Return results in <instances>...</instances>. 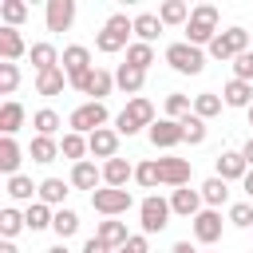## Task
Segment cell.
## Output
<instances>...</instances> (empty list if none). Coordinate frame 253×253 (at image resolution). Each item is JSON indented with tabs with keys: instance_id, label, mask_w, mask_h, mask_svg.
Listing matches in <instances>:
<instances>
[{
	"instance_id": "6da1fadb",
	"label": "cell",
	"mask_w": 253,
	"mask_h": 253,
	"mask_svg": "<svg viewBox=\"0 0 253 253\" xmlns=\"http://www.w3.org/2000/svg\"><path fill=\"white\" fill-rule=\"evenodd\" d=\"M213 36H217V8L213 4H198L190 12V20H186V43H194V47L206 43L210 47Z\"/></svg>"
},
{
	"instance_id": "7a4b0ae2",
	"label": "cell",
	"mask_w": 253,
	"mask_h": 253,
	"mask_svg": "<svg viewBox=\"0 0 253 253\" xmlns=\"http://www.w3.org/2000/svg\"><path fill=\"white\" fill-rule=\"evenodd\" d=\"M142 126H154V103L138 95V99H130V103L119 111V119H115V130L130 138V134H138Z\"/></svg>"
},
{
	"instance_id": "3957f363",
	"label": "cell",
	"mask_w": 253,
	"mask_h": 253,
	"mask_svg": "<svg viewBox=\"0 0 253 253\" xmlns=\"http://www.w3.org/2000/svg\"><path fill=\"white\" fill-rule=\"evenodd\" d=\"M134 32V20L130 16H123V12H115L107 24H103V32L95 36V47L99 51H107V55H115V51H123V47H130L126 43V36Z\"/></svg>"
},
{
	"instance_id": "277c9868",
	"label": "cell",
	"mask_w": 253,
	"mask_h": 253,
	"mask_svg": "<svg viewBox=\"0 0 253 253\" xmlns=\"http://www.w3.org/2000/svg\"><path fill=\"white\" fill-rule=\"evenodd\" d=\"M249 43H253V36H249L245 28H225V32L213 36L210 55H213V59H237L241 51H249Z\"/></svg>"
},
{
	"instance_id": "5b68a950",
	"label": "cell",
	"mask_w": 253,
	"mask_h": 253,
	"mask_svg": "<svg viewBox=\"0 0 253 253\" xmlns=\"http://www.w3.org/2000/svg\"><path fill=\"white\" fill-rule=\"evenodd\" d=\"M166 63L178 71V75H198L202 67H206V55H202V47H194V43H170L166 47Z\"/></svg>"
},
{
	"instance_id": "8992f818",
	"label": "cell",
	"mask_w": 253,
	"mask_h": 253,
	"mask_svg": "<svg viewBox=\"0 0 253 253\" xmlns=\"http://www.w3.org/2000/svg\"><path fill=\"white\" fill-rule=\"evenodd\" d=\"M170 202L166 198H158V194H150V198H142V206H138V221H142V233H162L166 225H170Z\"/></svg>"
},
{
	"instance_id": "52a82bcc",
	"label": "cell",
	"mask_w": 253,
	"mask_h": 253,
	"mask_svg": "<svg viewBox=\"0 0 253 253\" xmlns=\"http://www.w3.org/2000/svg\"><path fill=\"white\" fill-rule=\"evenodd\" d=\"M91 206H95V213H103V217H119V213H126V210L134 206V198H130V190L103 186V190L91 194Z\"/></svg>"
},
{
	"instance_id": "ba28073f",
	"label": "cell",
	"mask_w": 253,
	"mask_h": 253,
	"mask_svg": "<svg viewBox=\"0 0 253 253\" xmlns=\"http://www.w3.org/2000/svg\"><path fill=\"white\" fill-rule=\"evenodd\" d=\"M103 123H107V107L103 103H83V107H75L67 115V126L75 134H95V130H103Z\"/></svg>"
},
{
	"instance_id": "9c48e42d",
	"label": "cell",
	"mask_w": 253,
	"mask_h": 253,
	"mask_svg": "<svg viewBox=\"0 0 253 253\" xmlns=\"http://www.w3.org/2000/svg\"><path fill=\"white\" fill-rule=\"evenodd\" d=\"M154 162H158V182L162 186H174V190L190 186V178H194L190 158H154Z\"/></svg>"
},
{
	"instance_id": "30bf717a",
	"label": "cell",
	"mask_w": 253,
	"mask_h": 253,
	"mask_svg": "<svg viewBox=\"0 0 253 253\" xmlns=\"http://www.w3.org/2000/svg\"><path fill=\"white\" fill-rule=\"evenodd\" d=\"M111 87H115V75H111V71H103V67H91V71L75 83V91L91 95V103H103V99L111 95Z\"/></svg>"
},
{
	"instance_id": "8fae6325",
	"label": "cell",
	"mask_w": 253,
	"mask_h": 253,
	"mask_svg": "<svg viewBox=\"0 0 253 253\" xmlns=\"http://www.w3.org/2000/svg\"><path fill=\"white\" fill-rule=\"evenodd\" d=\"M91 71V51L83 47V43H71V47H63V75H67V83L75 87L83 75Z\"/></svg>"
},
{
	"instance_id": "7c38bea8",
	"label": "cell",
	"mask_w": 253,
	"mask_h": 253,
	"mask_svg": "<svg viewBox=\"0 0 253 253\" xmlns=\"http://www.w3.org/2000/svg\"><path fill=\"white\" fill-rule=\"evenodd\" d=\"M87 150H91L95 158H103V162H111V158H119V130H111V126H103V130H95V134H87Z\"/></svg>"
},
{
	"instance_id": "4fadbf2b",
	"label": "cell",
	"mask_w": 253,
	"mask_h": 253,
	"mask_svg": "<svg viewBox=\"0 0 253 253\" xmlns=\"http://www.w3.org/2000/svg\"><path fill=\"white\" fill-rule=\"evenodd\" d=\"M150 142H154L158 150H170V146L186 142V134H182V123H174V119H158V123L150 126Z\"/></svg>"
},
{
	"instance_id": "5bb4252c",
	"label": "cell",
	"mask_w": 253,
	"mask_h": 253,
	"mask_svg": "<svg viewBox=\"0 0 253 253\" xmlns=\"http://www.w3.org/2000/svg\"><path fill=\"white\" fill-rule=\"evenodd\" d=\"M194 237H198L202 245L221 241V213H217V210H202V213L194 217Z\"/></svg>"
},
{
	"instance_id": "9a60e30c",
	"label": "cell",
	"mask_w": 253,
	"mask_h": 253,
	"mask_svg": "<svg viewBox=\"0 0 253 253\" xmlns=\"http://www.w3.org/2000/svg\"><path fill=\"white\" fill-rule=\"evenodd\" d=\"M213 166H217V178H221V182H237V178H245V174H249V166H245L241 150H221Z\"/></svg>"
},
{
	"instance_id": "2e32d148",
	"label": "cell",
	"mask_w": 253,
	"mask_h": 253,
	"mask_svg": "<svg viewBox=\"0 0 253 253\" xmlns=\"http://www.w3.org/2000/svg\"><path fill=\"white\" fill-rule=\"evenodd\" d=\"M75 20V0H47V32H67Z\"/></svg>"
},
{
	"instance_id": "e0dca14e",
	"label": "cell",
	"mask_w": 253,
	"mask_h": 253,
	"mask_svg": "<svg viewBox=\"0 0 253 253\" xmlns=\"http://www.w3.org/2000/svg\"><path fill=\"white\" fill-rule=\"evenodd\" d=\"M170 210L194 221V217L202 213V190H190V186H182V190H174V198H170Z\"/></svg>"
},
{
	"instance_id": "ac0fdd59",
	"label": "cell",
	"mask_w": 253,
	"mask_h": 253,
	"mask_svg": "<svg viewBox=\"0 0 253 253\" xmlns=\"http://www.w3.org/2000/svg\"><path fill=\"white\" fill-rule=\"evenodd\" d=\"M99 182H103V170H99L95 162H87V158H83V162H75V166H71V186H75V190H91V194H95V190H99Z\"/></svg>"
},
{
	"instance_id": "d6986e66",
	"label": "cell",
	"mask_w": 253,
	"mask_h": 253,
	"mask_svg": "<svg viewBox=\"0 0 253 253\" xmlns=\"http://www.w3.org/2000/svg\"><path fill=\"white\" fill-rule=\"evenodd\" d=\"M221 103L225 107H253V83H241V79H229L225 87H221Z\"/></svg>"
},
{
	"instance_id": "ffe728a7",
	"label": "cell",
	"mask_w": 253,
	"mask_h": 253,
	"mask_svg": "<svg viewBox=\"0 0 253 253\" xmlns=\"http://www.w3.org/2000/svg\"><path fill=\"white\" fill-rule=\"evenodd\" d=\"M134 178V166L126 162V158H111V162H103V182L107 186H115V190H126V182Z\"/></svg>"
},
{
	"instance_id": "44dd1931",
	"label": "cell",
	"mask_w": 253,
	"mask_h": 253,
	"mask_svg": "<svg viewBox=\"0 0 253 253\" xmlns=\"http://www.w3.org/2000/svg\"><path fill=\"white\" fill-rule=\"evenodd\" d=\"M95 237H99L103 245H111V249H123V245L130 241V233H126V221H115V217H107V221H99V229H95Z\"/></svg>"
},
{
	"instance_id": "7402d4cb",
	"label": "cell",
	"mask_w": 253,
	"mask_h": 253,
	"mask_svg": "<svg viewBox=\"0 0 253 253\" xmlns=\"http://www.w3.org/2000/svg\"><path fill=\"white\" fill-rule=\"evenodd\" d=\"M24 51H28V47H24V36H20L16 28H0V59H4V63H16Z\"/></svg>"
},
{
	"instance_id": "603a6c76",
	"label": "cell",
	"mask_w": 253,
	"mask_h": 253,
	"mask_svg": "<svg viewBox=\"0 0 253 253\" xmlns=\"http://www.w3.org/2000/svg\"><path fill=\"white\" fill-rule=\"evenodd\" d=\"M162 20L154 16V12H142V16H134V36H138V43H154L158 36H162Z\"/></svg>"
},
{
	"instance_id": "cb8c5ba5",
	"label": "cell",
	"mask_w": 253,
	"mask_h": 253,
	"mask_svg": "<svg viewBox=\"0 0 253 253\" xmlns=\"http://www.w3.org/2000/svg\"><path fill=\"white\" fill-rule=\"evenodd\" d=\"M20 162H24L20 142H16V138H0V170L12 178V174H20Z\"/></svg>"
},
{
	"instance_id": "d4e9b609",
	"label": "cell",
	"mask_w": 253,
	"mask_h": 253,
	"mask_svg": "<svg viewBox=\"0 0 253 253\" xmlns=\"http://www.w3.org/2000/svg\"><path fill=\"white\" fill-rule=\"evenodd\" d=\"M115 83H119L126 95H134V99H138V91H142V83H146V71H138V67L123 63V67L115 71Z\"/></svg>"
},
{
	"instance_id": "484cf974",
	"label": "cell",
	"mask_w": 253,
	"mask_h": 253,
	"mask_svg": "<svg viewBox=\"0 0 253 253\" xmlns=\"http://www.w3.org/2000/svg\"><path fill=\"white\" fill-rule=\"evenodd\" d=\"M20 126H24V107H20L16 99H8V103L0 107V130H4V138H12Z\"/></svg>"
},
{
	"instance_id": "4316f807",
	"label": "cell",
	"mask_w": 253,
	"mask_h": 253,
	"mask_svg": "<svg viewBox=\"0 0 253 253\" xmlns=\"http://www.w3.org/2000/svg\"><path fill=\"white\" fill-rule=\"evenodd\" d=\"M225 198H229V182H221L217 174L202 182V202H206L210 210H217V206H225Z\"/></svg>"
},
{
	"instance_id": "83f0119b",
	"label": "cell",
	"mask_w": 253,
	"mask_h": 253,
	"mask_svg": "<svg viewBox=\"0 0 253 253\" xmlns=\"http://www.w3.org/2000/svg\"><path fill=\"white\" fill-rule=\"evenodd\" d=\"M63 59H59V51L51 47V43H32V67H36V75L40 71H51V67H59Z\"/></svg>"
},
{
	"instance_id": "f1b7e54d",
	"label": "cell",
	"mask_w": 253,
	"mask_h": 253,
	"mask_svg": "<svg viewBox=\"0 0 253 253\" xmlns=\"http://www.w3.org/2000/svg\"><path fill=\"white\" fill-rule=\"evenodd\" d=\"M63 79H67V75H63V67L40 71V75H36V95H47V99H51V95H59V91H63Z\"/></svg>"
},
{
	"instance_id": "f546056e",
	"label": "cell",
	"mask_w": 253,
	"mask_h": 253,
	"mask_svg": "<svg viewBox=\"0 0 253 253\" xmlns=\"http://www.w3.org/2000/svg\"><path fill=\"white\" fill-rule=\"evenodd\" d=\"M32 126H36V134H43V138H55V130L63 126V119H59L51 107H43V111H36V115H32Z\"/></svg>"
},
{
	"instance_id": "4dcf8cb0",
	"label": "cell",
	"mask_w": 253,
	"mask_h": 253,
	"mask_svg": "<svg viewBox=\"0 0 253 253\" xmlns=\"http://www.w3.org/2000/svg\"><path fill=\"white\" fill-rule=\"evenodd\" d=\"M59 154H63V158H71V162H83V154H91V150H87V138H83V134L67 130V134L59 138Z\"/></svg>"
},
{
	"instance_id": "1f68e13d",
	"label": "cell",
	"mask_w": 253,
	"mask_h": 253,
	"mask_svg": "<svg viewBox=\"0 0 253 253\" xmlns=\"http://www.w3.org/2000/svg\"><path fill=\"white\" fill-rule=\"evenodd\" d=\"M28 154H32V162H55V158H59V142H55V138L36 134V138H32V146H28Z\"/></svg>"
},
{
	"instance_id": "d6a6232c",
	"label": "cell",
	"mask_w": 253,
	"mask_h": 253,
	"mask_svg": "<svg viewBox=\"0 0 253 253\" xmlns=\"http://www.w3.org/2000/svg\"><path fill=\"white\" fill-rule=\"evenodd\" d=\"M63 198H67V182L63 178H43L40 182V202L43 206H63Z\"/></svg>"
},
{
	"instance_id": "836d02e7",
	"label": "cell",
	"mask_w": 253,
	"mask_h": 253,
	"mask_svg": "<svg viewBox=\"0 0 253 253\" xmlns=\"http://www.w3.org/2000/svg\"><path fill=\"white\" fill-rule=\"evenodd\" d=\"M51 229L59 233V241L75 237V233H79V213H75V210H67V206H63V210H55V221H51Z\"/></svg>"
},
{
	"instance_id": "e575fe53",
	"label": "cell",
	"mask_w": 253,
	"mask_h": 253,
	"mask_svg": "<svg viewBox=\"0 0 253 253\" xmlns=\"http://www.w3.org/2000/svg\"><path fill=\"white\" fill-rule=\"evenodd\" d=\"M32 194H40V186H36L28 174H12V178H8V198H16V202H32Z\"/></svg>"
},
{
	"instance_id": "d590c367",
	"label": "cell",
	"mask_w": 253,
	"mask_h": 253,
	"mask_svg": "<svg viewBox=\"0 0 253 253\" xmlns=\"http://www.w3.org/2000/svg\"><path fill=\"white\" fill-rule=\"evenodd\" d=\"M24 221H28V229L36 233V229H47V225L55 221V213H51V206H43V202H32V206H28V213H24Z\"/></svg>"
},
{
	"instance_id": "8d00e7d4",
	"label": "cell",
	"mask_w": 253,
	"mask_h": 253,
	"mask_svg": "<svg viewBox=\"0 0 253 253\" xmlns=\"http://www.w3.org/2000/svg\"><path fill=\"white\" fill-rule=\"evenodd\" d=\"M194 115H198V119H213V115H221V95H213V91L194 95Z\"/></svg>"
},
{
	"instance_id": "74e56055",
	"label": "cell",
	"mask_w": 253,
	"mask_h": 253,
	"mask_svg": "<svg viewBox=\"0 0 253 253\" xmlns=\"http://www.w3.org/2000/svg\"><path fill=\"white\" fill-rule=\"evenodd\" d=\"M24 225H28V221H24V213H20V210H12V206H4V210H0V233H4V241H12Z\"/></svg>"
},
{
	"instance_id": "f35d334b",
	"label": "cell",
	"mask_w": 253,
	"mask_h": 253,
	"mask_svg": "<svg viewBox=\"0 0 253 253\" xmlns=\"http://www.w3.org/2000/svg\"><path fill=\"white\" fill-rule=\"evenodd\" d=\"M0 16H4V28H20L28 20V4L24 0H4L0 4Z\"/></svg>"
},
{
	"instance_id": "ab89813d",
	"label": "cell",
	"mask_w": 253,
	"mask_h": 253,
	"mask_svg": "<svg viewBox=\"0 0 253 253\" xmlns=\"http://www.w3.org/2000/svg\"><path fill=\"white\" fill-rule=\"evenodd\" d=\"M126 63L138 67V71H146V67L154 63V43H130V47H126Z\"/></svg>"
},
{
	"instance_id": "60d3db41",
	"label": "cell",
	"mask_w": 253,
	"mask_h": 253,
	"mask_svg": "<svg viewBox=\"0 0 253 253\" xmlns=\"http://www.w3.org/2000/svg\"><path fill=\"white\" fill-rule=\"evenodd\" d=\"M186 115H194V103H190V95H166V119H174V123H182Z\"/></svg>"
},
{
	"instance_id": "b9f144b4",
	"label": "cell",
	"mask_w": 253,
	"mask_h": 253,
	"mask_svg": "<svg viewBox=\"0 0 253 253\" xmlns=\"http://www.w3.org/2000/svg\"><path fill=\"white\" fill-rule=\"evenodd\" d=\"M158 20H162V24H186V20H190V8H186L182 0H166V4L158 8Z\"/></svg>"
},
{
	"instance_id": "7bdbcfd3",
	"label": "cell",
	"mask_w": 253,
	"mask_h": 253,
	"mask_svg": "<svg viewBox=\"0 0 253 253\" xmlns=\"http://www.w3.org/2000/svg\"><path fill=\"white\" fill-rule=\"evenodd\" d=\"M182 134H186V142H190V146H202V142H206V119L186 115V119H182Z\"/></svg>"
},
{
	"instance_id": "ee69618b",
	"label": "cell",
	"mask_w": 253,
	"mask_h": 253,
	"mask_svg": "<svg viewBox=\"0 0 253 253\" xmlns=\"http://www.w3.org/2000/svg\"><path fill=\"white\" fill-rule=\"evenodd\" d=\"M134 182H138L142 190H154V186H158V162H154V158H150V162H138V166H134Z\"/></svg>"
},
{
	"instance_id": "f6af8a7d",
	"label": "cell",
	"mask_w": 253,
	"mask_h": 253,
	"mask_svg": "<svg viewBox=\"0 0 253 253\" xmlns=\"http://www.w3.org/2000/svg\"><path fill=\"white\" fill-rule=\"evenodd\" d=\"M20 87V67L16 63H0V95H12Z\"/></svg>"
},
{
	"instance_id": "bcb514c9",
	"label": "cell",
	"mask_w": 253,
	"mask_h": 253,
	"mask_svg": "<svg viewBox=\"0 0 253 253\" xmlns=\"http://www.w3.org/2000/svg\"><path fill=\"white\" fill-rule=\"evenodd\" d=\"M233 79L253 83V51H241V55L233 59Z\"/></svg>"
},
{
	"instance_id": "7dc6e473",
	"label": "cell",
	"mask_w": 253,
	"mask_h": 253,
	"mask_svg": "<svg viewBox=\"0 0 253 253\" xmlns=\"http://www.w3.org/2000/svg\"><path fill=\"white\" fill-rule=\"evenodd\" d=\"M229 221H233V225H241V229H245V225H253V206H249V202L229 206Z\"/></svg>"
},
{
	"instance_id": "c3c4849f",
	"label": "cell",
	"mask_w": 253,
	"mask_h": 253,
	"mask_svg": "<svg viewBox=\"0 0 253 253\" xmlns=\"http://www.w3.org/2000/svg\"><path fill=\"white\" fill-rule=\"evenodd\" d=\"M83 253H115L111 245H103L99 237H91V241H83Z\"/></svg>"
},
{
	"instance_id": "681fc988",
	"label": "cell",
	"mask_w": 253,
	"mask_h": 253,
	"mask_svg": "<svg viewBox=\"0 0 253 253\" xmlns=\"http://www.w3.org/2000/svg\"><path fill=\"white\" fill-rule=\"evenodd\" d=\"M241 158H245V166H249V170H253V134H249V142H245V146H241Z\"/></svg>"
},
{
	"instance_id": "f907efd6",
	"label": "cell",
	"mask_w": 253,
	"mask_h": 253,
	"mask_svg": "<svg viewBox=\"0 0 253 253\" xmlns=\"http://www.w3.org/2000/svg\"><path fill=\"white\" fill-rule=\"evenodd\" d=\"M170 253H198V249H194V245H190V241H178V245H174V249H170Z\"/></svg>"
},
{
	"instance_id": "816d5d0a",
	"label": "cell",
	"mask_w": 253,
	"mask_h": 253,
	"mask_svg": "<svg viewBox=\"0 0 253 253\" xmlns=\"http://www.w3.org/2000/svg\"><path fill=\"white\" fill-rule=\"evenodd\" d=\"M241 186H245V194H249V202H253V170H249V174L241 178Z\"/></svg>"
},
{
	"instance_id": "f5cc1de1",
	"label": "cell",
	"mask_w": 253,
	"mask_h": 253,
	"mask_svg": "<svg viewBox=\"0 0 253 253\" xmlns=\"http://www.w3.org/2000/svg\"><path fill=\"white\" fill-rule=\"evenodd\" d=\"M0 253H20V249H16L12 241H0Z\"/></svg>"
},
{
	"instance_id": "db71d44e",
	"label": "cell",
	"mask_w": 253,
	"mask_h": 253,
	"mask_svg": "<svg viewBox=\"0 0 253 253\" xmlns=\"http://www.w3.org/2000/svg\"><path fill=\"white\" fill-rule=\"evenodd\" d=\"M47 253H67V245H63V241H59V245H51V249H47Z\"/></svg>"
},
{
	"instance_id": "11a10c76",
	"label": "cell",
	"mask_w": 253,
	"mask_h": 253,
	"mask_svg": "<svg viewBox=\"0 0 253 253\" xmlns=\"http://www.w3.org/2000/svg\"><path fill=\"white\" fill-rule=\"evenodd\" d=\"M249 126H253V107H249Z\"/></svg>"
},
{
	"instance_id": "9f6ffc18",
	"label": "cell",
	"mask_w": 253,
	"mask_h": 253,
	"mask_svg": "<svg viewBox=\"0 0 253 253\" xmlns=\"http://www.w3.org/2000/svg\"><path fill=\"white\" fill-rule=\"evenodd\" d=\"M249 36H253V32H249Z\"/></svg>"
},
{
	"instance_id": "6f0895ef",
	"label": "cell",
	"mask_w": 253,
	"mask_h": 253,
	"mask_svg": "<svg viewBox=\"0 0 253 253\" xmlns=\"http://www.w3.org/2000/svg\"><path fill=\"white\" fill-rule=\"evenodd\" d=\"M249 253H253V249H249Z\"/></svg>"
}]
</instances>
